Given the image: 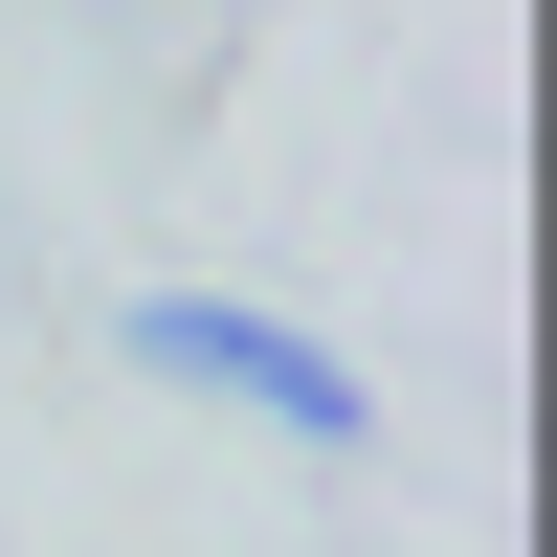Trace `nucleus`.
I'll return each mask as SVG.
<instances>
[{"label": "nucleus", "instance_id": "f257e3e1", "mask_svg": "<svg viewBox=\"0 0 557 557\" xmlns=\"http://www.w3.org/2000/svg\"><path fill=\"white\" fill-rule=\"evenodd\" d=\"M157 357H201V380H246V401H290V424H357V380H335V357H290V335H246V312H157Z\"/></svg>", "mask_w": 557, "mask_h": 557}]
</instances>
